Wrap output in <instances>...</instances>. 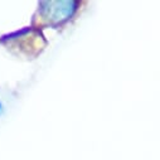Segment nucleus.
<instances>
[{"label": "nucleus", "instance_id": "3", "mask_svg": "<svg viewBox=\"0 0 160 160\" xmlns=\"http://www.w3.org/2000/svg\"><path fill=\"white\" fill-rule=\"evenodd\" d=\"M12 101H13V97L10 96L9 91H2L0 90V117L8 111Z\"/></svg>", "mask_w": 160, "mask_h": 160}, {"label": "nucleus", "instance_id": "2", "mask_svg": "<svg viewBox=\"0 0 160 160\" xmlns=\"http://www.w3.org/2000/svg\"><path fill=\"white\" fill-rule=\"evenodd\" d=\"M5 42L8 49L17 48L19 54H27L28 57L41 53V51L46 46L43 35L35 29H27L14 35L7 37L3 41V43Z\"/></svg>", "mask_w": 160, "mask_h": 160}, {"label": "nucleus", "instance_id": "1", "mask_svg": "<svg viewBox=\"0 0 160 160\" xmlns=\"http://www.w3.org/2000/svg\"><path fill=\"white\" fill-rule=\"evenodd\" d=\"M77 7V2H43L38 10V25H61L71 19Z\"/></svg>", "mask_w": 160, "mask_h": 160}]
</instances>
